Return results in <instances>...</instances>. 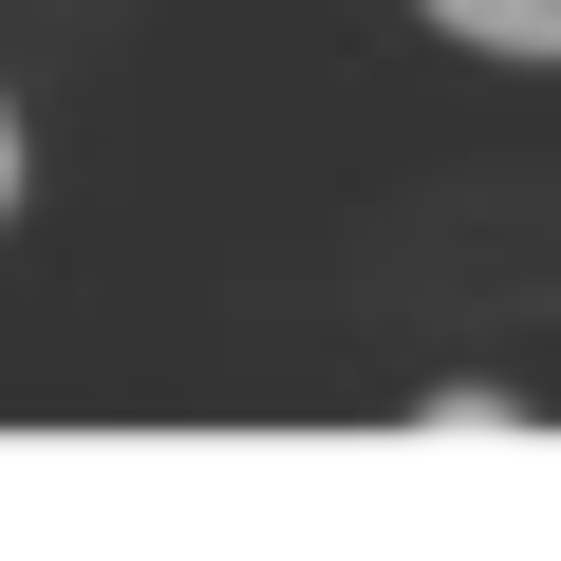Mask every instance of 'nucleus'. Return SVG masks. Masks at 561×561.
Wrapping results in <instances>:
<instances>
[{
  "label": "nucleus",
  "mask_w": 561,
  "mask_h": 561,
  "mask_svg": "<svg viewBox=\"0 0 561 561\" xmlns=\"http://www.w3.org/2000/svg\"><path fill=\"white\" fill-rule=\"evenodd\" d=\"M412 20L449 57H486V76H561V0H412Z\"/></svg>",
  "instance_id": "1"
},
{
  "label": "nucleus",
  "mask_w": 561,
  "mask_h": 561,
  "mask_svg": "<svg viewBox=\"0 0 561 561\" xmlns=\"http://www.w3.org/2000/svg\"><path fill=\"white\" fill-rule=\"evenodd\" d=\"M412 431H431V449H505V431H524V393H431Z\"/></svg>",
  "instance_id": "2"
},
{
  "label": "nucleus",
  "mask_w": 561,
  "mask_h": 561,
  "mask_svg": "<svg viewBox=\"0 0 561 561\" xmlns=\"http://www.w3.org/2000/svg\"><path fill=\"white\" fill-rule=\"evenodd\" d=\"M20 187H38V131H20V94H0V225H20Z\"/></svg>",
  "instance_id": "3"
}]
</instances>
